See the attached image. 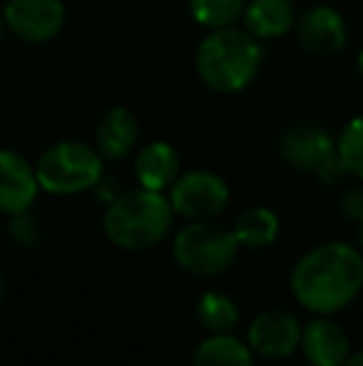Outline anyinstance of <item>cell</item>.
<instances>
[{"label":"cell","mask_w":363,"mask_h":366,"mask_svg":"<svg viewBox=\"0 0 363 366\" xmlns=\"http://www.w3.org/2000/svg\"><path fill=\"white\" fill-rule=\"evenodd\" d=\"M289 285L306 312L331 317L363 290V252L346 242H324L296 262Z\"/></svg>","instance_id":"cell-1"},{"label":"cell","mask_w":363,"mask_h":366,"mask_svg":"<svg viewBox=\"0 0 363 366\" xmlns=\"http://www.w3.org/2000/svg\"><path fill=\"white\" fill-rule=\"evenodd\" d=\"M175 209L170 197L157 189L137 187L117 194L102 217L105 234L112 244L127 252H142L160 244L172 229Z\"/></svg>","instance_id":"cell-2"},{"label":"cell","mask_w":363,"mask_h":366,"mask_svg":"<svg viewBox=\"0 0 363 366\" xmlns=\"http://www.w3.org/2000/svg\"><path fill=\"white\" fill-rule=\"evenodd\" d=\"M262 43L247 30L219 28L202 40L197 50V73L207 87L232 95L252 85L262 68Z\"/></svg>","instance_id":"cell-3"},{"label":"cell","mask_w":363,"mask_h":366,"mask_svg":"<svg viewBox=\"0 0 363 366\" xmlns=\"http://www.w3.org/2000/svg\"><path fill=\"white\" fill-rule=\"evenodd\" d=\"M239 242L232 229L212 219L192 222L177 232L172 254L175 262L192 277H217L234 264Z\"/></svg>","instance_id":"cell-4"},{"label":"cell","mask_w":363,"mask_h":366,"mask_svg":"<svg viewBox=\"0 0 363 366\" xmlns=\"http://www.w3.org/2000/svg\"><path fill=\"white\" fill-rule=\"evenodd\" d=\"M40 189L50 194H78L97 187L102 179V154L85 142H55L40 154L38 164Z\"/></svg>","instance_id":"cell-5"},{"label":"cell","mask_w":363,"mask_h":366,"mask_svg":"<svg viewBox=\"0 0 363 366\" xmlns=\"http://www.w3.org/2000/svg\"><path fill=\"white\" fill-rule=\"evenodd\" d=\"M279 154L289 167L299 172L316 174L319 182L336 187L349 177L344 159L339 154V142L329 130L314 122H296L281 135Z\"/></svg>","instance_id":"cell-6"},{"label":"cell","mask_w":363,"mask_h":366,"mask_svg":"<svg viewBox=\"0 0 363 366\" xmlns=\"http://www.w3.org/2000/svg\"><path fill=\"white\" fill-rule=\"evenodd\" d=\"M170 202L175 214L189 222L214 219L227 209L229 187L219 174L209 169H192L175 179L170 187Z\"/></svg>","instance_id":"cell-7"},{"label":"cell","mask_w":363,"mask_h":366,"mask_svg":"<svg viewBox=\"0 0 363 366\" xmlns=\"http://www.w3.org/2000/svg\"><path fill=\"white\" fill-rule=\"evenodd\" d=\"M5 28L23 43H48L63 30V0H8L3 8Z\"/></svg>","instance_id":"cell-8"},{"label":"cell","mask_w":363,"mask_h":366,"mask_svg":"<svg viewBox=\"0 0 363 366\" xmlns=\"http://www.w3.org/2000/svg\"><path fill=\"white\" fill-rule=\"evenodd\" d=\"M301 332L304 327L294 312L267 309L249 324L247 344L264 359H286L301 347Z\"/></svg>","instance_id":"cell-9"},{"label":"cell","mask_w":363,"mask_h":366,"mask_svg":"<svg viewBox=\"0 0 363 366\" xmlns=\"http://www.w3.org/2000/svg\"><path fill=\"white\" fill-rule=\"evenodd\" d=\"M296 38L301 48L311 55L329 58L346 48L349 43V25L346 18L331 5H314L296 20Z\"/></svg>","instance_id":"cell-10"},{"label":"cell","mask_w":363,"mask_h":366,"mask_svg":"<svg viewBox=\"0 0 363 366\" xmlns=\"http://www.w3.org/2000/svg\"><path fill=\"white\" fill-rule=\"evenodd\" d=\"M38 189L40 182L33 164L13 149H0V212L10 217L30 212Z\"/></svg>","instance_id":"cell-11"},{"label":"cell","mask_w":363,"mask_h":366,"mask_svg":"<svg viewBox=\"0 0 363 366\" xmlns=\"http://www.w3.org/2000/svg\"><path fill=\"white\" fill-rule=\"evenodd\" d=\"M301 352L309 366H344L351 354V339L331 317L316 314L301 332Z\"/></svg>","instance_id":"cell-12"},{"label":"cell","mask_w":363,"mask_h":366,"mask_svg":"<svg viewBox=\"0 0 363 366\" xmlns=\"http://www.w3.org/2000/svg\"><path fill=\"white\" fill-rule=\"evenodd\" d=\"M137 137H140V125L127 107H110L95 127V147L102 159L110 162L125 159L137 147Z\"/></svg>","instance_id":"cell-13"},{"label":"cell","mask_w":363,"mask_h":366,"mask_svg":"<svg viewBox=\"0 0 363 366\" xmlns=\"http://www.w3.org/2000/svg\"><path fill=\"white\" fill-rule=\"evenodd\" d=\"M135 174L140 187L165 192L180 177V154L170 142H150L137 152Z\"/></svg>","instance_id":"cell-14"},{"label":"cell","mask_w":363,"mask_h":366,"mask_svg":"<svg viewBox=\"0 0 363 366\" xmlns=\"http://www.w3.org/2000/svg\"><path fill=\"white\" fill-rule=\"evenodd\" d=\"M247 33L257 40H272L296 28V13L291 0H249L244 8Z\"/></svg>","instance_id":"cell-15"},{"label":"cell","mask_w":363,"mask_h":366,"mask_svg":"<svg viewBox=\"0 0 363 366\" xmlns=\"http://www.w3.org/2000/svg\"><path fill=\"white\" fill-rule=\"evenodd\" d=\"M192 366H254V352L232 334H212L192 354Z\"/></svg>","instance_id":"cell-16"},{"label":"cell","mask_w":363,"mask_h":366,"mask_svg":"<svg viewBox=\"0 0 363 366\" xmlns=\"http://www.w3.org/2000/svg\"><path fill=\"white\" fill-rule=\"evenodd\" d=\"M279 217L274 209L269 207H249L234 222V237H237L239 247L247 249H264V247L274 244L279 237Z\"/></svg>","instance_id":"cell-17"},{"label":"cell","mask_w":363,"mask_h":366,"mask_svg":"<svg viewBox=\"0 0 363 366\" xmlns=\"http://www.w3.org/2000/svg\"><path fill=\"white\" fill-rule=\"evenodd\" d=\"M194 312H197L199 324L212 334L232 332L239 322L237 302L222 292H204L202 297H199Z\"/></svg>","instance_id":"cell-18"},{"label":"cell","mask_w":363,"mask_h":366,"mask_svg":"<svg viewBox=\"0 0 363 366\" xmlns=\"http://www.w3.org/2000/svg\"><path fill=\"white\" fill-rule=\"evenodd\" d=\"M244 8L247 0H189L192 18L209 30L229 28L239 15H244Z\"/></svg>","instance_id":"cell-19"},{"label":"cell","mask_w":363,"mask_h":366,"mask_svg":"<svg viewBox=\"0 0 363 366\" xmlns=\"http://www.w3.org/2000/svg\"><path fill=\"white\" fill-rule=\"evenodd\" d=\"M336 142H339V154L344 159V167L349 169V174H354L363 182V115L346 122Z\"/></svg>","instance_id":"cell-20"},{"label":"cell","mask_w":363,"mask_h":366,"mask_svg":"<svg viewBox=\"0 0 363 366\" xmlns=\"http://www.w3.org/2000/svg\"><path fill=\"white\" fill-rule=\"evenodd\" d=\"M10 237H13L15 244L20 247H33L40 239V224L35 217H30L28 212H20L10 217Z\"/></svg>","instance_id":"cell-21"},{"label":"cell","mask_w":363,"mask_h":366,"mask_svg":"<svg viewBox=\"0 0 363 366\" xmlns=\"http://www.w3.org/2000/svg\"><path fill=\"white\" fill-rule=\"evenodd\" d=\"M339 209L346 219L361 224L363 222V187H349L341 192L339 197Z\"/></svg>","instance_id":"cell-22"},{"label":"cell","mask_w":363,"mask_h":366,"mask_svg":"<svg viewBox=\"0 0 363 366\" xmlns=\"http://www.w3.org/2000/svg\"><path fill=\"white\" fill-rule=\"evenodd\" d=\"M344 366H363V349L361 352H351L349 359L344 362Z\"/></svg>","instance_id":"cell-23"},{"label":"cell","mask_w":363,"mask_h":366,"mask_svg":"<svg viewBox=\"0 0 363 366\" xmlns=\"http://www.w3.org/2000/svg\"><path fill=\"white\" fill-rule=\"evenodd\" d=\"M356 68H359V75H361V80H363V50L359 53V60H356Z\"/></svg>","instance_id":"cell-24"},{"label":"cell","mask_w":363,"mask_h":366,"mask_svg":"<svg viewBox=\"0 0 363 366\" xmlns=\"http://www.w3.org/2000/svg\"><path fill=\"white\" fill-rule=\"evenodd\" d=\"M3 33H5V18H3V10H0V43H3Z\"/></svg>","instance_id":"cell-25"},{"label":"cell","mask_w":363,"mask_h":366,"mask_svg":"<svg viewBox=\"0 0 363 366\" xmlns=\"http://www.w3.org/2000/svg\"><path fill=\"white\" fill-rule=\"evenodd\" d=\"M359 244H361V252H363V222L359 224Z\"/></svg>","instance_id":"cell-26"},{"label":"cell","mask_w":363,"mask_h":366,"mask_svg":"<svg viewBox=\"0 0 363 366\" xmlns=\"http://www.w3.org/2000/svg\"><path fill=\"white\" fill-rule=\"evenodd\" d=\"M0 302H3V274H0Z\"/></svg>","instance_id":"cell-27"}]
</instances>
